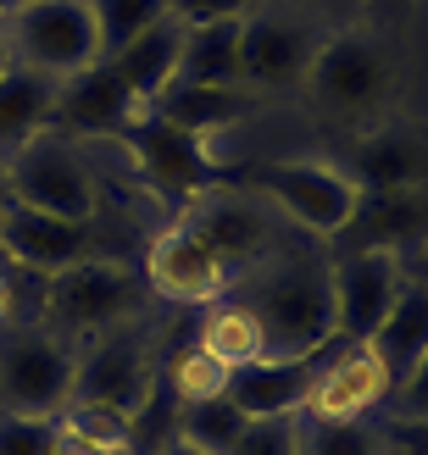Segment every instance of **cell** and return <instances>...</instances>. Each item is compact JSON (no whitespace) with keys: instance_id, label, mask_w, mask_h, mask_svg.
<instances>
[{"instance_id":"cell-14","label":"cell","mask_w":428,"mask_h":455,"mask_svg":"<svg viewBox=\"0 0 428 455\" xmlns=\"http://www.w3.org/2000/svg\"><path fill=\"white\" fill-rule=\"evenodd\" d=\"M407 261L390 250H328V289H334V339L367 345L373 328L384 323Z\"/></svg>"},{"instance_id":"cell-41","label":"cell","mask_w":428,"mask_h":455,"mask_svg":"<svg viewBox=\"0 0 428 455\" xmlns=\"http://www.w3.org/2000/svg\"><path fill=\"white\" fill-rule=\"evenodd\" d=\"M407 455H412V450H407Z\"/></svg>"},{"instance_id":"cell-21","label":"cell","mask_w":428,"mask_h":455,"mask_svg":"<svg viewBox=\"0 0 428 455\" xmlns=\"http://www.w3.org/2000/svg\"><path fill=\"white\" fill-rule=\"evenodd\" d=\"M178 51H184V22L178 17H162L156 28H145L140 39H128L117 56H106V67L123 78V89L140 106H150L162 89L178 78Z\"/></svg>"},{"instance_id":"cell-37","label":"cell","mask_w":428,"mask_h":455,"mask_svg":"<svg viewBox=\"0 0 428 455\" xmlns=\"http://www.w3.org/2000/svg\"><path fill=\"white\" fill-rule=\"evenodd\" d=\"M407 272H412V278H423V283H428V244H423V250H417V256L407 261Z\"/></svg>"},{"instance_id":"cell-3","label":"cell","mask_w":428,"mask_h":455,"mask_svg":"<svg viewBox=\"0 0 428 455\" xmlns=\"http://www.w3.org/2000/svg\"><path fill=\"white\" fill-rule=\"evenodd\" d=\"M150 306V289L117 256H84L44 278V323L73 345H89L123 323H140Z\"/></svg>"},{"instance_id":"cell-35","label":"cell","mask_w":428,"mask_h":455,"mask_svg":"<svg viewBox=\"0 0 428 455\" xmlns=\"http://www.w3.org/2000/svg\"><path fill=\"white\" fill-rule=\"evenodd\" d=\"M140 455H200V450H190L184 439H162V444H150V450H140Z\"/></svg>"},{"instance_id":"cell-29","label":"cell","mask_w":428,"mask_h":455,"mask_svg":"<svg viewBox=\"0 0 428 455\" xmlns=\"http://www.w3.org/2000/svg\"><path fill=\"white\" fill-rule=\"evenodd\" d=\"M89 17H95V39H101V61H106L128 39H140L145 28H156L167 17V0H89Z\"/></svg>"},{"instance_id":"cell-6","label":"cell","mask_w":428,"mask_h":455,"mask_svg":"<svg viewBox=\"0 0 428 455\" xmlns=\"http://www.w3.org/2000/svg\"><path fill=\"white\" fill-rule=\"evenodd\" d=\"M239 189L262 195L295 234L328 244L356 212V189L351 178L334 162H301V156H284V162H251L239 172Z\"/></svg>"},{"instance_id":"cell-24","label":"cell","mask_w":428,"mask_h":455,"mask_svg":"<svg viewBox=\"0 0 428 455\" xmlns=\"http://www.w3.org/2000/svg\"><path fill=\"white\" fill-rule=\"evenodd\" d=\"M56 111V78L34 73V67H12L0 78V167L34 140V133L51 128Z\"/></svg>"},{"instance_id":"cell-16","label":"cell","mask_w":428,"mask_h":455,"mask_svg":"<svg viewBox=\"0 0 428 455\" xmlns=\"http://www.w3.org/2000/svg\"><path fill=\"white\" fill-rule=\"evenodd\" d=\"M356 189H400V184H428V128H412V123H367L356 128L351 140L334 156Z\"/></svg>"},{"instance_id":"cell-40","label":"cell","mask_w":428,"mask_h":455,"mask_svg":"<svg viewBox=\"0 0 428 455\" xmlns=\"http://www.w3.org/2000/svg\"><path fill=\"white\" fill-rule=\"evenodd\" d=\"M390 455H407V450H400V444H395V450H390Z\"/></svg>"},{"instance_id":"cell-39","label":"cell","mask_w":428,"mask_h":455,"mask_svg":"<svg viewBox=\"0 0 428 455\" xmlns=\"http://www.w3.org/2000/svg\"><path fill=\"white\" fill-rule=\"evenodd\" d=\"M6 200H12V195H6V167H0V206H6Z\"/></svg>"},{"instance_id":"cell-26","label":"cell","mask_w":428,"mask_h":455,"mask_svg":"<svg viewBox=\"0 0 428 455\" xmlns=\"http://www.w3.org/2000/svg\"><path fill=\"white\" fill-rule=\"evenodd\" d=\"M245 427H251V417H245L229 395H217V400H200V405H173L167 439H184L200 455H229Z\"/></svg>"},{"instance_id":"cell-22","label":"cell","mask_w":428,"mask_h":455,"mask_svg":"<svg viewBox=\"0 0 428 455\" xmlns=\"http://www.w3.org/2000/svg\"><path fill=\"white\" fill-rule=\"evenodd\" d=\"M195 345L206 350L212 361H222V367H251V361H267V339H262V323L256 311L239 300V294H217L212 306H195Z\"/></svg>"},{"instance_id":"cell-19","label":"cell","mask_w":428,"mask_h":455,"mask_svg":"<svg viewBox=\"0 0 428 455\" xmlns=\"http://www.w3.org/2000/svg\"><path fill=\"white\" fill-rule=\"evenodd\" d=\"M256 106L262 100L245 84H184V78H173L145 111H156L178 133H195V140H222V133L251 123Z\"/></svg>"},{"instance_id":"cell-32","label":"cell","mask_w":428,"mask_h":455,"mask_svg":"<svg viewBox=\"0 0 428 455\" xmlns=\"http://www.w3.org/2000/svg\"><path fill=\"white\" fill-rule=\"evenodd\" d=\"M229 455H295V417H267V422H251Z\"/></svg>"},{"instance_id":"cell-20","label":"cell","mask_w":428,"mask_h":455,"mask_svg":"<svg viewBox=\"0 0 428 455\" xmlns=\"http://www.w3.org/2000/svg\"><path fill=\"white\" fill-rule=\"evenodd\" d=\"M340 345V339H334ZM328 345V350H334ZM328 350H318V355H289V361H251V367H234L229 372V395L234 405L251 422H267V417H301V400H306V389H311V378H318V367H323V355Z\"/></svg>"},{"instance_id":"cell-11","label":"cell","mask_w":428,"mask_h":455,"mask_svg":"<svg viewBox=\"0 0 428 455\" xmlns=\"http://www.w3.org/2000/svg\"><path fill=\"white\" fill-rule=\"evenodd\" d=\"M0 28L12 39L17 67H34V73L56 78V84L84 73L89 61H101L89 0H34V6L0 17Z\"/></svg>"},{"instance_id":"cell-2","label":"cell","mask_w":428,"mask_h":455,"mask_svg":"<svg viewBox=\"0 0 428 455\" xmlns=\"http://www.w3.org/2000/svg\"><path fill=\"white\" fill-rule=\"evenodd\" d=\"M400 89V61L390 51V39L373 28V22H356V28H328L318 56L306 67L301 95L318 117L340 123V128H367L384 123Z\"/></svg>"},{"instance_id":"cell-13","label":"cell","mask_w":428,"mask_h":455,"mask_svg":"<svg viewBox=\"0 0 428 455\" xmlns=\"http://www.w3.org/2000/svg\"><path fill=\"white\" fill-rule=\"evenodd\" d=\"M140 278L150 289V300L162 306H212L217 294L234 289V272L217 261V250L195 234V228L173 222L162 228L150 244H145V261H140Z\"/></svg>"},{"instance_id":"cell-25","label":"cell","mask_w":428,"mask_h":455,"mask_svg":"<svg viewBox=\"0 0 428 455\" xmlns=\"http://www.w3.org/2000/svg\"><path fill=\"white\" fill-rule=\"evenodd\" d=\"M178 78L184 84H239V17L184 28Z\"/></svg>"},{"instance_id":"cell-36","label":"cell","mask_w":428,"mask_h":455,"mask_svg":"<svg viewBox=\"0 0 428 455\" xmlns=\"http://www.w3.org/2000/svg\"><path fill=\"white\" fill-rule=\"evenodd\" d=\"M362 6H367V22H373L378 12H400V6H412V0H362Z\"/></svg>"},{"instance_id":"cell-10","label":"cell","mask_w":428,"mask_h":455,"mask_svg":"<svg viewBox=\"0 0 428 455\" xmlns=\"http://www.w3.org/2000/svg\"><path fill=\"white\" fill-rule=\"evenodd\" d=\"M117 145L128 150V162H133V172H140V184H145L150 195L173 200V206H190V200H200L206 189L229 184V167L212 156V145L195 140V133L167 128L156 111H140V123H133Z\"/></svg>"},{"instance_id":"cell-17","label":"cell","mask_w":428,"mask_h":455,"mask_svg":"<svg viewBox=\"0 0 428 455\" xmlns=\"http://www.w3.org/2000/svg\"><path fill=\"white\" fill-rule=\"evenodd\" d=\"M140 100L123 89V78L111 73L106 61H89L84 73H73V78H61L56 84V111H51V128H61V133H73V140H111L117 145L123 133L140 123Z\"/></svg>"},{"instance_id":"cell-1","label":"cell","mask_w":428,"mask_h":455,"mask_svg":"<svg viewBox=\"0 0 428 455\" xmlns=\"http://www.w3.org/2000/svg\"><path fill=\"white\" fill-rule=\"evenodd\" d=\"M234 294L256 311L267 361L318 355L334 345V289H328V244L295 239L234 283Z\"/></svg>"},{"instance_id":"cell-23","label":"cell","mask_w":428,"mask_h":455,"mask_svg":"<svg viewBox=\"0 0 428 455\" xmlns=\"http://www.w3.org/2000/svg\"><path fill=\"white\" fill-rule=\"evenodd\" d=\"M373 355L390 367V378H407L412 372V361L428 350V283L423 278H400V289H395V300H390V311H384V323L373 328Z\"/></svg>"},{"instance_id":"cell-28","label":"cell","mask_w":428,"mask_h":455,"mask_svg":"<svg viewBox=\"0 0 428 455\" xmlns=\"http://www.w3.org/2000/svg\"><path fill=\"white\" fill-rule=\"evenodd\" d=\"M156 383H162V395L173 405H200V400H217L222 389H229V367L212 361L190 339V345H178L167 361H156Z\"/></svg>"},{"instance_id":"cell-12","label":"cell","mask_w":428,"mask_h":455,"mask_svg":"<svg viewBox=\"0 0 428 455\" xmlns=\"http://www.w3.org/2000/svg\"><path fill=\"white\" fill-rule=\"evenodd\" d=\"M390 389L395 378L390 367L373 355V345H334L323 355L318 378L301 400V417H318V422H384L390 411Z\"/></svg>"},{"instance_id":"cell-38","label":"cell","mask_w":428,"mask_h":455,"mask_svg":"<svg viewBox=\"0 0 428 455\" xmlns=\"http://www.w3.org/2000/svg\"><path fill=\"white\" fill-rule=\"evenodd\" d=\"M22 6H34V0H0V17H12V12H22Z\"/></svg>"},{"instance_id":"cell-5","label":"cell","mask_w":428,"mask_h":455,"mask_svg":"<svg viewBox=\"0 0 428 455\" xmlns=\"http://www.w3.org/2000/svg\"><path fill=\"white\" fill-rule=\"evenodd\" d=\"M6 195L34 212H51L67 222L101 217V172L89 162V145L61 128H44L6 162Z\"/></svg>"},{"instance_id":"cell-4","label":"cell","mask_w":428,"mask_h":455,"mask_svg":"<svg viewBox=\"0 0 428 455\" xmlns=\"http://www.w3.org/2000/svg\"><path fill=\"white\" fill-rule=\"evenodd\" d=\"M156 395L162 389H156V350H150L145 316L78 345V372H73V400L67 405L106 411V417H117L140 434V422L150 417Z\"/></svg>"},{"instance_id":"cell-33","label":"cell","mask_w":428,"mask_h":455,"mask_svg":"<svg viewBox=\"0 0 428 455\" xmlns=\"http://www.w3.org/2000/svg\"><path fill=\"white\" fill-rule=\"evenodd\" d=\"M284 6H295L306 22H318V28H356V22H367V6L362 0H284Z\"/></svg>"},{"instance_id":"cell-31","label":"cell","mask_w":428,"mask_h":455,"mask_svg":"<svg viewBox=\"0 0 428 455\" xmlns=\"http://www.w3.org/2000/svg\"><path fill=\"white\" fill-rule=\"evenodd\" d=\"M0 455H56V417L0 411Z\"/></svg>"},{"instance_id":"cell-9","label":"cell","mask_w":428,"mask_h":455,"mask_svg":"<svg viewBox=\"0 0 428 455\" xmlns=\"http://www.w3.org/2000/svg\"><path fill=\"white\" fill-rule=\"evenodd\" d=\"M323 44V28L306 22L295 6L284 0H262L239 17V84L256 100L273 95H295L306 84V67Z\"/></svg>"},{"instance_id":"cell-15","label":"cell","mask_w":428,"mask_h":455,"mask_svg":"<svg viewBox=\"0 0 428 455\" xmlns=\"http://www.w3.org/2000/svg\"><path fill=\"white\" fill-rule=\"evenodd\" d=\"M428 244V184H400V189H362L356 212L328 250H390V256L412 261Z\"/></svg>"},{"instance_id":"cell-30","label":"cell","mask_w":428,"mask_h":455,"mask_svg":"<svg viewBox=\"0 0 428 455\" xmlns=\"http://www.w3.org/2000/svg\"><path fill=\"white\" fill-rule=\"evenodd\" d=\"M384 422H390V427H428V350L412 361L407 378H395Z\"/></svg>"},{"instance_id":"cell-7","label":"cell","mask_w":428,"mask_h":455,"mask_svg":"<svg viewBox=\"0 0 428 455\" xmlns=\"http://www.w3.org/2000/svg\"><path fill=\"white\" fill-rule=\"evenodd\" d=\"M78 345L51 323H6L0 328V411L17 417H61L73 400Z\"/></svg>"},{"instance_id":"cell-18","label":"cell","mask_w":428,"mask_h":455,"mask_svg":"<svg viewBox=\"0 0 428 455\" xmlns=\"http://www.w3.org/2000/svg\"><path fill=\"white\" fill-rule=\"evenodd\" d=\"M0 256L51 278V272L84 256H101V239H95V222H67V217L22 206V200H6L0 206Z\"/></svg>"},{"instance_id":"cell-8","label":"cell","mask_w":428,"mask_h":455,"mask_svg":"<svg viewBox=\"0 0 428 455\" xmlns=\"http://www.w3.org/2000/svg\"><path fill=\"white\" fill-rule=\"evenodd\" d=\"M178 222L195 228V234L217 250V261L234 272V283H239L251 267H262L267 256H279L284 244L306 239V234H295V228H289L273 206H267L262 195L239 189V184H217V189H206L200 200H190Z\"/></svg>"},{"instance_id":"cell-34","label":"cell","mask_w":428,"mask_h":455,"mask_svg":"<svg viewBox=\"0 0 428 455\" xmlns=\"http://www.w3.org/2000/svg\"><path fill=\"white\" fill-rule=\"evenodd\" d=\"M251 6H262V0H167V17H178L184 28H195V22H229V17H245Z\"/></svg>"},{"instance_id":"cell-27","label":"cell","mask_w":428,"mask_h":455,"mask_svg":"<svg viewBox=\"0 0 428 455\" xmlns=\"http://www.w3.org/2000/svg\"><path fill=\"white\" fill-rule=\"evenodd\" d=\"M390 422H318L295 417V455H390Z\"/></svg>"}]
</instances>
